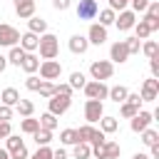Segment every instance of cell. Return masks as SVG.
Returning <instances> with one entry per match:
<instances>
[{"label": "cell", "mask_w": 159, "mask_h": 159, "mask_svg": "<svg viewBox=\"0 0 159 159\" xmlns=\"http://www.w3.org/2000/svg\"><path fill=\"white\" fill-rule=\"evenodd\" d=\"M37 50H40V57L42 60H55L57 52H60V42H57V37L52 32H45V35H40Z\"/></svg>", "instance_id": "cell-1"}, {"label": "cell", "mask_w": 159, "mask_h": 159, "mask_svg": "<svg viewBox=\"0 0 159 159\" xmlns=\"http://www.w3.org/2000/svg\"><path fill=\"white\" fill-rule=\"evenodd\" d=\"M112 72H114V67H112L109 60H94V62L89 65V75H92V80H97V82L109 80Z\"/></svg>", "instance_id": "cell-2"}, {"label": "cell", "mask_w": 159, "mask_h": 159, "mask_svg": "<svg viewBox=\"0 0 159 159\" xmlns=\"http://www.w3.org/2000/svg\"><path fill=\"white\" fill-rule=\"evenodd\" d=\"M70 104H72V97H67V94H60V92H55L52 97H50V102H47V112H52L55 117H60V114H65L67 109H70Z\"/></svg>", "instance_id": "cell-3"}, {"label": "cell", "mask_w": 159, "mask_h": 159, "mask_svg": "<svg viewBox=\"0 0 159 159\" xmlns=\"http://www.w3.org/2000/svg\"><path fill=\"white\" fill-rule=\"evenodd\" d=\"M5 139H7V154H10V159H27V157H30V154H27V147H25V142H22L20 137L7 134Z\"/></svg>", "instance_id": "cell-4"}, {"label": "cell", "mask_w": 159, "mask_h": 159, "mask_svg": "<svg viewBox=\"0 0 159 159\" xmlns=\"http://www.w3.org/2000/svg\"><path fill=\"white\" fill-rule=\"evenodd\" d=\"M37 70H40V77H42V80H50V82L62 75V65H60L57 60H45V62H40Z\"/></svg>", "instance_id": "cell-5"}, {"label": "cell", "mask_w": 159, "mask_h": 159, "mask_svg": "<svg viewBox=\"0 0 159 159\" xmlns=\"http://www.w3.org/2000/svg\"><path fill=\"white\" fill-rule=\"evenodd\" d=\"M84 94H87V99H107V92H109V87L104 84V82H97V80H92V82H84Z\"/></svg>", "instance_id": "cell-6"}, {"label": "cell", "mask_w": 159, "mask_h": 159, "mask_svg": "<svg viewBox=\"0 0 159 159\" xmlns=\"http://www.w3.org/2000/svg\"><path fill=\"white\" fill-rule=\"evenodd\" d=\"M102 114H104L102 99H87V102H84V119H87L89 124L99 122V119H102Z\"/></svg>", "instance_id": "cell-7"}, {"label": "cell", "mask_w": 159, "mask_h": 159, "mask_svg": "<svg viewBox=\"0 0 159 159\" xmlns=\"http://www.w3.org/2000/svg\"><path fill=\"white\" fill-rule=\"evenodd\" d=\"M94 152V159H119V144L117 142H104V144H99V147H94L92 149Z\"/></svg>", "instance_id": "cell-8"}, {"label": "cell", "mask_w": 159, "mask_h": 159, "mask_svg": "<svg viewBox=\"0 0 159 159\" xmlns=\"http://www.w3.org/2000/svg\"><path fill=\"white\" fill-rule=\"evenodd\" d=\"M97 12H99L97 0H80V5H77V17L80 20H94Z\"/></svg>", "instance_id": "cell-9"}, {"label": "cell", "mask_w": 159, "mask_h": 159, "mask_svg": "<svg viewBox=\"0 0 159 159\" xmlns=\"http://www.w3.org/2000/svg\"><path fill=\"white\" fill-rule=\"evenodd\" d=\"M20 42V32L12 25H0V47H15Z\"/></svg>", "instance_id": "cell-10"}, {"label": "cell", "mask_w": 159, "mask_h": 159, "mask_svg": "<svg viewBox=\"0 0 159 159\" xmlns=\"http://www.w3.org/2000/svg\"><path fill=\"white\" fill-rule=\"evenodd\" d=\"M87 42H89V45H104V42H107V27H104V25H99V22L89 25Z\"/></svg>", "instance_id": "cell-11"}, {"label": "cell", "mask_w": 159, "mask_h": 159, "mask_svg": "<svg viewBox=\"0 0 159 159\" xmlns=\"http://www.w3.org/2000/svg\"><path fill=\"white\" fill-rule=\"evenodd\" d=\"M157 94H159V80H157V77L144 80V84H142V94H139L142 102H154Z\"/></svg>", "instance_id": "cell-12"}, {"label": "cell", "mask_w": 159, "mask_h": 159, "mask_svg": "<svg viewBox=\"0 0 159 159\" xmlns=\"http://www.w3.org/2000/svg\"><path fill=\"white\" fill-rule=\"evenodd\" d=\"M134 22H137V15L132 12V10H119V15L114 17V25L119 27V30H132L134 27Z\"/></svg>", "instance_id": "cell-13"}, {"label": "cell", "mask_w": 159, "mask_h": 159, "mask_svg": "<svg viewBox=\"0 0 159 159\" xmlns=\"http://www.w3.org/2000/svg\"><path fill=\"white\" fill-rule=\"evenodd\" d=\"M109 60H112V62H119V65L129 60V50H127L124 40H119V42H114V45L109 47Z\"/></svg>", "instance_id": "cell-14"}, {"label": "cell", "mask_w": 159, "mask_h": 159, "mask_svg": "<svg viewBox=\"0 0 159 159\" xmlns=\"http://www.w3.org/2000/svg\"><path fill=\"white\" fill-rule=\"evenodd\" d=\"M152 119H154V117H152L149 112H142V109H139V112L132 117V132H137V134H139V132H144V129L152 124Z\"/></svg>", "instance_id": "cell-15"}, {"label": "cell", "mask_w": 159, "mask_h": 159, "mask_svg": "<svg viewBox=\"0 0 159 159\" xmlns=\"http://www.w3.org/2000/svg\"><path fill=\"white\" fill-rule=\"evenodd\" d=\"M15 2V12L20 15V17H32L35 15V0H12Z\"/></svg>", "instance_id": "cell-16"}, {"label": "cell", "mask_w": 159, "mask_h": 159, "mask_svg": "<svg viewBox=\"0 0 159 159\" xmlns=\"http://www.w3.org/2000/svg\"><path fill=\"white\" fill-rule=\"evenodd\" d=\"M87 47H89V42H87L84 35H72V37H70V52H75V55H84Z\"/></svg>", "instance_id": "cell-17"}, {"label": "cell", "mask_w": 159, "mask_h": 159, "mask_svg": "<svg viewBox=\"0 0 159 159\" xmlns=\"http://www.w3.org/2000/svg\"><path fill=\"white\" fill-rule=\"evenodd\" d=\"M37 42H40V37L35 35V32H25V35H20V47L25 50V52H32V50H37Z\"/></svg>", "instance_id": "cell-18"}, {"label": "cell", "mask_w": 159, "mask_h": 159, "mask_svg": "<svg viewBox=\"0 0 159 159\" xmlns=\"http://www.w3.org/2000/svg\"><path fill=\"white\" fill-rule=\"evenodd\" d=\"M0 102L7 104V107H15V104L20 102V92H17L15 87H5V89L0 92Z\"/></svg>", "instance_id": "cell-19"}, {"label": "cell", "mask_w": 159, "mask_h": 159, "mask_svg": "<svg viewBox=\"0 0 159 159\" xmlns=\"http://www.w3.org/2000/svg\"><path fill=\"white\" fill-rule=\"evenodd\" d=\"M30 22H27V27H30V32H35V35H45L47 32V20H42V17H27Z\"/></svg>", "instance_id": "cell-20"}, {"label": "cell", "mask_w": 159, "mask_h": 159, "mask_svg": "<svg viewBox=\"0 0 159 159\" xmlns=\"http://www.w3.org/2000/svg\"><path fill=\"white\" fill-rule=\"evenodd\" d=\"M127 94H129V92H127L124 84H117V87H112V89L107 92V97H109L112 102H117V104H122V102L127 99Z\"/></svg>", "instance_id": "cell-21"}, {"label": "cell", "mask_w": 159, "mask_h": 159, "mask_svg": "<svg viewBox=\"0 0 159 159\" xmlns=\"http://www.w3.org/2000/svg\"><path fill=\"white\" fill-rule=\"evenodd\" d=\"M20 67H22V70H25L27 75H32V72H35V70L40 67V60H37V57H35L32 52H25V60H22V65H20Z\"/></svg>", "instance_id": "cell-22"}, {"label": "cell", "mask_w": 159, "mask_h": 159, "mask_svg": "<svg viewBox=\"0 0 159 159\" xmlns=\"http://www.w3.org/2000/svg\"><path fill=\"white\" fill-rule=\"evenodd\" d=\"M37 92H40V97L50 99V97L57 92V84H55V82H50V80H42V82H40V87H37Z\"/></svg>", "instance_id": "cell-23"}, {"label": "cell", "mask_w": 159, "mask_h": 159, "mask_svg": "<svg viewBox=\"0 0 159 159\" xmlns=\"http://www.w3.org/2000/svg\"><path fill=\"white\" fill-rule=\"evenodd\" d=\"M40 127L42 129H50V132H55V127H57V117L52 114V112H45V114H40Z\"/></svg>", "instance_id": "cell-24"}, {"label": "cell", "mask_w": 159, "mask_h": 159, "mask_svg": "<svg viewBox=\"0 0 159 159\" xmlns=\"http://www.w3.org/2000/svg\"><path fill=\"white\" fill-rule=\"evenodd\" d=\"M117 117H104L102 114V119H99V129L104 132V134H112V132H117Z\"/></svg>", "instance_id": "cell-25"}, {"label": "cell", "mask_w": 159, "mask_h": 159, "mask_svg": "<svg viewBox=\"0 0 159 159\" xmlns=\"http://www.w3.org/2000/svg\"><path fill=\"white\" fill-rule=\"evenodd\" d=\"M32 139L37 142V147H45V144H50V142H52V132H50V129H42V127H40L37 132H32Z\"/></svg>", "instance_id": "cell-26"}, {"label": "cell", "mask_w": 159, "mask_h": 159, "mask_svg": "<svg viewBox=\"0 0 159 159\" xmlns=\"http://www.w3.org/2000/svg\"><path fill=\"white\" fill-rule=\"evenodd\" d=\"M22 60H25V50H22V47H17V45H15V47H10L7 62H10V65H17V67H20V65H22Z\"/></svg>", "instance_id": "cell-27"}, {"label": "cell", "mask_w": 159, "mask_h": 159, "mask_svg": "<svg viewBox=\"0 0 159 159\" xmlns=\"http://www.w3.org/2000/svg\"><path fill=\"white\" fill-rule=\"evenodd\" d=\"M134 32H137V35H134L137 40H147V37L152 35V30H149V25H147L144 20H139V22H134Z\"/></svg>", "instance_id": "cell-28"}, {"label": "cell", "mask_w": 159, "mask_h": 159, "mask_svg": "<svg viewBox=\"0 0 159 159\" xmlns=\"http://www.w3.org/2000/svg\"><path fill=\"white\" fill-rule=\"evenodd\" d=\"M15 107H17V112H20L22 117H32V112H35V104H32L30 99H22V97H20V102H17Z\"/></svg>", "instance_id": "cell-29"}, {"label": "cell", "mask_w": 159, "mask_h": 159, "mask_svg": "<svg viewBox=\"0 0 159 159\" xmlns=\"http://www.w3.org/2000/svg\"><path fill=\"white\" fill-rule=\"evenodd\" d=\"M60 142H62V144H77V142H80L77 129H62V132H60Z\"/></svg>", "instance_id": "cell-30"}, {"label": "cell", "mask_w": 159, "mask_h": 159, "mask_svg": "<svg viewBox=\"0 0 159 159\" xmlns=\"http://www.w3.org/2000/svg\"><path fill=\"white\" fill-rule=\"evenodd\" d=\"M89 154H92V149H89L87 142H77L75 144V159H89Z\"/></svg>", "instance_id": "cell-31"}, {"label": "cell", "mask_w": 159, "mask_h": 159, "mask_svg": "<svg viewBox=\"0 0 159 159\" xmlns=\"http://www.w3.org/2000/svg\"><path fill=\"white\" fill-rule=\"evenodd\" d=\"M99 15V25H104V27H109V25H114V17H117V12L114 10H102V12H97Z\"/></svg>", "instance_id": "cell-32"}, {"label": "cell", "mask_w": 159, "mask_h": 159, "mask_svg": "<svg viewBox=\"0 0 159 159\" xmlns=\"http://www.w3.org/2000/svg\"><path fill=\"white\" fill-rule=\"evenodd\" d=\"M84 82H87V77H84L82 72H72V75H70V82H67V84H70L72 89H82V87H84Z\"/></svg>", "instance_id": "cell-33"}, {"label": "cell", "mask_w": 159, "mask_h": 159, "mask_svg": "<svg viewBox=\"0 0 159 159\" xmlns=\"http://www.w3.org/2000/svg\"><path fill=\"white\" fill-rule=\"evenodd\" d=\"M20 129H22L25 134H32V132H37V129H40V122H37V119H32V117H25V119H22V124H20Z\"/></svg>", "instance_id": "cell-34"}, {"label": "cell", "mask_w": 159, "mask_h": 159, "mask_svg": "<svg viewBox=\"0 0 159 159\" xmlns=\"http://www.w3.org/2000/svg\"><path fill=\"white\" fill-rule=\"evenodd\" d=\"M139 134H142V142H144L147 147H152V144H157V142H159V134H157L154 129H149V127H147L144 132H139Z\"/></svg>", "instance_id": "cell-35"}, {"label": "cell", "mask_w": 159, "mask_h": 159, "mask_svg": "<svg viewBox=\"0 0 159 159\" xmlns=\"http://www.w3.org/2000/svg\"><path fill=\"white\" fill-rule=\"evenodd\" d=\"M119 112H122V117H127V119H132L137 112H139V107H134V104H129V102H122V107H119Z\"/></svg>", "instance_id": "cell-36"}, {"label": "cell", "mask_w": 159, "mask_h": 159, "mask_svg": "<svg viewBox=\"0 0 159 159\" xmlns=\"http://www.w3.org/2000/svg\"><path fill=\"white\" fill-rule=\"evenodd\" d=\"M142 50H144V55H147V57H154V55L159 52V45H157L154 40H147V42L142 45Z\"/></svg>", "instance_id": "cell-37"}, {"label": "cell", "mask_w": 159, "mask_h": 159, "mask_svg": "<svg viewBox=\"0 0 159 159\" xmlns=\"http://www.w3.org/2000/svg\"><path fill=\"white\" fill-rule=\"evenodd\" d=\"M27 159H52V149L45 144V147H40V149H37L32 157H27Z\"/></svg>", "instance_id": "cell-38"}, {"label": "cell", "mask_w": 159, "mask_h": 159, "mask_svg": "<svg viewBox=\"0 0 159 159\" xmlns=\"http://www.w3.org/2000/svg\"><path fill=\"white\" fill-rule=\"evenodd\" d=\"M40 82H42L40 77H35V75H30V77L25 80V87H27L30 92H37V87H40Z\"/></svg>", "instance_id": "cell-39"}, {"label": "cell", "mask_w": 159, "mask_h": 159, "mask_svg": "<svg viewBox=\"0 0 159 159\" xmlns=\"http://www.w3.org/2000/svg\"><path fill=\"white\" fill-rule=\"evenodd\" d=\"M147 15H149V17H159V0H149V5H147Z\"/></svg>", "instance_id": "cell-40"}, {"label": "cell", "mask_w": 159, "mask_h": 159, "mask_svg": "<svg viewBox=\"0 0 159 159\" xmlns=\"http://www.w3.org/2000/svg\"><path fill=\"white\" fill-rule=\"evenodd\" d=\"M124 45H127L129 55H137V52H139V40H137V37H129V40H124Z\"/></svg>", "instance_id": "cell-41"}, {"label": "cell", "mask_w": 159, "mask_h": 159, "mask_svg": "<svg viewBox=\"0 0 159 159\" xmlns=\"http://www.w3.org/2000/svg\"><path fill=\"white\" fill-rule=\"evenodd\" d=\"M10 119H12V107L0 104V122H10Z\"/></svg>", "instance_id": "cell-42"}, {"label": "cell", "mask_w": 159, "mask_h": 159, "mask_svg": "<svg viewBox=\"0 0 159 159\" xmlns=\"http://www.w3.org/2000/svg\"><path fill=\"white\" fill-rule=\"evenodd\" d=\"M127 5H129V0H109V10H127Z\"/></svg>", "instance_id": "cell-43"}, {"label": "cell", "mask_w": 159, "mask_h": 159, "mask_svg": "<svg viewBox=\"0 0 159 159\" xmlns=\"http://www.w3.org/2000/svg\"><path fill=\"white\" fill-rule=\"evenodd\" d=\"M149 70H152V75H154V77H159V55L149 57Z\"/></svg>", "instance_id": "cell-44"}, {"label": "cell", "mask_w": 159, "mask_h": 159, "mask_svg": "<svg viewBox=\"0 0 159 159\" xmlns=\"http://www.w3.org/2000/svg\"><path fill=\"white\" fill-rule=\"evenodd\" d=\"M129 2H132L134 12H144V10H147V5H149V0H129Z\"/></svg>", "instance_id": "cell-45"}, {"label": "cell", "mask_w": 159, "mask_h": 159, "mask_svg": "<svg viewBox=\"0 0 159 159\" xmlns=\"http://www.w3.org/2000/svg\"><path fill=\"white\" fill-rule=\"evenodd\" d=\"M144 22L149 25V30H152V32H157V30H159V17H149V15H147V17H144Z\"/></svg>", "instance_id": "cell-46"}, {"label": "cell", "mask_w": 159, "mask_h": 159, "mask_svg": "<svg viewBox=\"0 0 159 159\" xmlns=\"http://www.w3.org/2000/svg\"><path fill=\"white\" fill-rule=\"evenodd\" d=\"M7 134H12V129H10V122H0V139H5Z\"/></svg>", "instance_id": "cell-47"}, {"label": "cell", "mask_w": 159, "mask_h": 159, "mask_svg": "<svg viewBox=\"0 0 159 159\" xmlns=\"http://www.w3.org/2000/svg\"><path fill=\"white\" fill-rule=\"evenodd\" d=\"M124 102H129V104H134V107H139V104H142V97H139V94L134 92V94H127V99H124Z\"/></svg>", "instance_id": "cell-48"}, {"label": "cell", "mask_w": 159, "mask_h": 159, "mask_svg": "<svg viewBox=\"0 0 159 159\" xmlns=\"http://www.w3.org/2000/svg\"><path fill=\"white\" fill-rule=\"evenodd\" d=\"M52 7L55 10H67L70 7V0H52Z\"/></svg>", "instance_id": "cell-49"}, {"label": "cell", "mask_w": 159, "mask_h": 159, "mask_svg": "<svg viewBox=\"0 0 159 159\" xmlns=\"http://www.w3.org/2000/svg\"><path fill=\"white\" fill-rule=\"evenodd\" d=\"M57 92H60V94H67V97H72V87H70V84H57Z\"/></svg>", "instance_id": "cell-50"}, {"label": "cell", "mask_w": 159, "mask_h": 159, "mask_svg": "<svg viewBox=\"0 0 159 159\" xmlns=\"http://www.w3.org/2000/svg\"><path fill=\"white\" fill-rule=\"evenodd\" d=\"M52 159H67V152L65 149H55L52 152Z\"/></svg>", "instance_id": "cell-51"}, {"label": "cell", "mask_w": 159, "mask_h": 159, "mask_svg": "<svg viewBox=\"0 0 159 159\" xmlns=\"http://www.w3.org/2000/svg\"><path fill=\"white\" fill-rule=\"evenodd\" d=\"M5 67H7V57H5V55H0V75L5 72Z\"/></svg>", "instance_id": "cell-52"}, {"label": "cell", "mask_w": 159, "mask_h": 159, "mask_svg": "<svg viewBox=\"0 0 159 159\" xmlns=\"http://www.w3.org/2000/svg\"><path fill=\"white\" fill-rule=\"evenodd\" d=\"M0 159H10V154H7V149H0Z\"/></svg>", "instance_id": "cell-53"}, {"label": "cell", "mask_w": 159, "mask_h": 159, "mask_svg": "<svg viewBox=\"0 0 159 159\" xmlns=\"http://www.w3.org/2000/svg\"><path fill=\"white\" fill-rule=\"evenodd\" d=\"M132 159H149V154H139V152H137V154H134Z\"/></svg>", "instance_id": "cell-54"}]
</instances>
